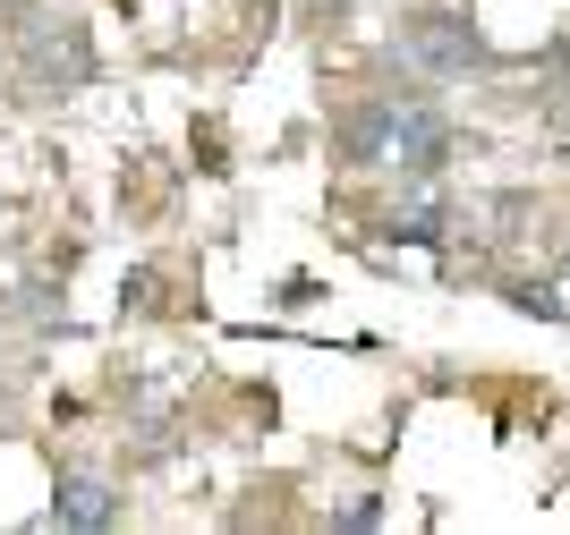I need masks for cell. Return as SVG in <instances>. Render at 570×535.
<instances>
[{
	"mask_svg": "<svg viewBox=\"0 0 570 535\" xmlns=\"http://www.w3.org/2000/svg\"><path fill=\"white\" fill-rule=\"evenodd\" d=\"M401 51H409L426 77H469L476 60H485L476 26L452 18V9H417V18H401Z\"/></svg>",
	"mask_w": 570,
	"mask_h": 535,
	"instance_id": "1",
	"label": "cell"
},
{
	"mask_svg": "<svg viewBox=\"0 0 570 535\" xmlns=\"http://www.w3.org/2000/svg\"><path fill=\"white\" fill-rule=\"evenodd\" d=\"M443 205H392L383 212V238H409V247H443Z\"/></svg>",
	"mask_w": 570,
	"mask_h": 535,
	"instance_id": "6",
	"label": "cell"
},
{
	"mask_svg": "<svg viewBox=\"0 0 570 535\" xmlns=\"http://www.w3.org/2000/svg\"><path fill=\"white\" fill-rule=\"evenodd\" d=\"M18 77H26V93H35V102H51V93H77L86 77H95V43H86V26H43V34L26 43Z\"/></svg>",
	"mask_w": 570,
	"mask_h": 535,
	"instance_id": "2",
	"label": "cell"
},
{
	"mask_svg": "<svg viewBox=\"0 0 570 535\" xmlns=\"http://www.w3.org/2000/svg\"><path fill=\"white\" fill-rule=\"evenodd\" d=\"M333 9H341V0H333Z\"/></svg>",
	"mask_w": 570,
	"mask_h": 535,
	"instance_id": "7",
	"label": "cell"
},
{
	"mask_svg": "<svg viewBox=\"0 0 570 535\" xmlns=\"http://www.w3.org/2000/svg\"><path fill=\"white\" fill-rule=\"evenodd\" d=\"M333 153H341L350 170L392 162V102H357V111H341V119H333Z\"/></svg>",
	"mask_w": 570,
	"mask_h": 535,
	"instance_id": "5",
	"label": "cell"
},
{
	"mask_svg": "<svg viewBox=\"0 0 570 535\" xmlns=\"http://www.w3.org/2000/svg\"><path fill=\"white\" fill-rule=\"evenodd\" d=\"M452 145L460 137L434 102H392V170H401V179H443Z\"/></svg>",
	"mask_w": 570,
	"mask_h": 535,
	"instance_id": "3",
	"label": "cell"
},
{
	"mask_svg": "<svg viewBox=\"0 0 570 535\" xmlns=\"http://www.w3.org/2000/svg\"><path fill=\"white\" fill-rule=\"evenodd\" d=\"M128 518V502H119L102 476H60V493H51V527H69V535H102Z\"/></svg>",
	"mask_w": 570,
	"mask_h": 535,
	"instance_id": "4",
	"label": "cell"
}]
</instances>
